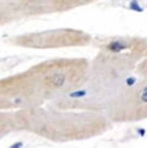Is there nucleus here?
Here are the masks:
<instances>
[{
  "label": "nucleus",
  "instance_id": "nucleus-1",
  "mask_svg": "<svg viewBox=\"0 0 147 148\" xmlns=\"http://www.w3.org/2000/svg\"><path fill=\"white\" fill-rule=\"evenodd\" d=\"M97 0H0L3 23L27 17L59 13L88 5Z\"/></svg>",
  "mask_w": 147,
  "mask_h": 148
},
{
  "label": "nucleus",
  "instance_id": "nucleus-2",
  "mask_svg": "<svg viewBox=\"0 0 147 148\" xmlns=\"http://www.w3.org/2000/svg\"><path fill=\"white\" fill-rule=\"evenodd\" d=\"M13 42L26 48H58V47H78L87 45L89 36L78 30H54L39 34L17 36Z\"/></svg>",
  "mask_w": 147,
  "mask_h": 148
},
{
  "label": "nucleus",
  "instance_id": "nucleus-5",
  "mask_svg": "<svg viewBox=\"0 0 147 148\" xmlns=\"http://www.w3.org/2000/svg\"><path fill=\"white\" fill-rule=\"evenodd\" d=\"M137 132H138V134H139L141 136H145V134H146V130H145V129H142V127H139V129H138Z\"/></svg>",
  "mask_w": 147,
  "mask_h": 148
},
{
  "label": "nucleus",
  "instance_id": "nucleus-3",
  "mask_svg": "<svg viewBox=\"0 0 147 148\" xmlns=\"http://www.w3.org/2000/svg\"><path fill=\"white\" fill-rule=\"evenodd\" d=\"M87 95V90H76V92L70 93V97L71 98H83V97Z\"/></svg>",
  "mask_w": 147,
  "mask_h": 148
},
{
  "label": "nucleus",
  "instance_id": "nucleus-4",
  "mask_svg": "<svg viewBox=\"0 0 147 148\" xmlns=\"http://www.w3.org/2000/svg\"><path fill=\"white\" fill-rule=\"evenodd\" d=\"M22 146H23V143H22V142H16L14 144H12V146H10V148H22Z\"/></svg>",
  "mask_w": 147,
  "mask_h": 148
}]
</instances>
